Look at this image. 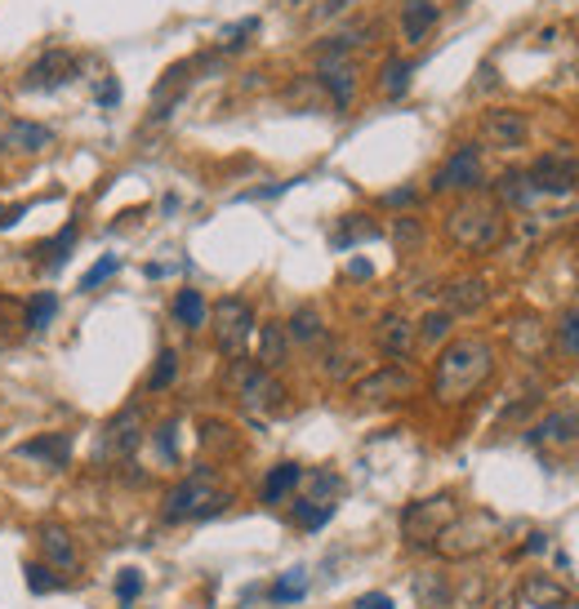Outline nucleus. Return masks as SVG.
I'll list each match as a JSON object with an SVG mask.
<instances>
[{
	"label": "nucleus",
	"instance_id": "obj_19",
	"mask_svg": "<svg viewBox=\"0 0 579 609\" xmlns=\"http://www.w3.org/2000/svg\"><path fill=\"white\" fill-rule=\"evenodd\" d=\"M299 485H303V467H299V462H277L268 477H264V485H259V503L277 507V503H286Z\"/></svg>",
	"mask_w": 579,
	"mask_h": 609
},
{
	"label": "nucleus",
	"instance_id": "obj_6",
	"mask_svg": "<svg viewBox=\"0 0 579 609\" xmlns=\"http://www.w3.org/2000/svg\"><path fill=\"white\" fill-rule=\"evenodd\" d=\"M460 516V503L455 494H432V499H419L402 512V534H406V543L410 548H432L437 543V534Z\"/></svg>",
	"mask_w": 579,
	"mask_h": 609
},
{
	"label": "nucleus",
	"instance_id": "obj_25",
	"mask_svg": "<svg viewBox=\"0 0 579 609\" xmlns=\"http://www.w3.org/2000/svg\"><path fill=\"white\" fill-rule=\"evenodd\" d=\"M522 596L531 600V609H557V605H566V587H557L544 574H531L526 587H522Z\"/></svg>",
	"mask_w": 579,
	"mask_h": 609
},
{
	"label": "nucleus",
	"instance_id": "obj_34",
	"mask_svg": "<svg viewBox=\"0 0 579 609\" xmlns=\"http://www.w3.org/2000/svg\"><path fill=\"white\" fill-rule=\"evenodd\" d=\"M72 245H77V223H68V227H62L49 245H40L36 254H40L45 267H62V262H68V249H72Z\"/></svg>",
	"mask_w": 579,
	"mask_h": 609
},
{
	"label": "nucleus",
	"instance_id": "obj_32",
	"mask_svg": "<svg viewBox=\"0 0 579 609\" xmlns=\"http://www.w3.org/2000/svg\"><path fill=\"white\" fill-rule=\"evenodd\" d=\"M277 605H294V600H303L308 596V570H286L277 583H273V592H268Z\"/></svg>",
	"mask_w": 579,
	"mask_h": 609
},
{
	"label": "nucleus",
	"instance_id": "obj_46",
	"mask_svg": "<svg viewBox=\"0 0 579 609\" xmlns=\"http://www.w3.org/2000/svg\"><path fill=\"white\" fill-rule=\"evenodd\" d=\"M116 98H120V90H116V85H112V81H107V85H103V90H99V103H103V107H112V103H116Z\"/></svg>",
	"mask_w": 579,
	"mask_h": 609
},
{
	"label": "nucleus",
	"instance_id": "obj_35",
	"mask_svg": "<svg viewBox=\"0 0 579 609\" xmlns=\"http://www.w3.org/2000/svg\"><path fill=\"white\" fill-rule=\"evenodd\" d=\"M139 596H143V570H135V565L120 570V574H116V605L130 609Z\"/></svg>",
	"mask_w": 579,
	"mask_h": 609
},
{
	"label": "nucleus",
	"instance_id": "obj_36",
	"mask_svg": "<svg viewBox=\"0 0 579 609\" xmlns=\"http://www.w3.org/2000/svg\"><path fill=\"white\" fill-rule=\"evenodd\" d=\"M557 352L561 356H579V307H570L557 320Z\"/></svg>",
	"mask_w": 579,
	"mask_h": 609
},
{
	"label": "nucleus",
	"instance_id": "obj_24",
	"mask_svg": "<svg viewBox=\"0 0 579 609\" xmlns=\"http://www.w3.org/2000/svg\"><path fill=\"white\" fill-rule=\"evenodd\" d=\"M286 333L294 338V343H303V348H312V343H321V338H326V325H321V316H316V307H299V312L290 316V325H286Z\"/></svg>",
	"mask_w": 579,
	"mask_h": 609
},
{
	"label": "nucleus",
	"instance_id": "obj_8",
	"mask_svg": "<svg viewBox=\"0 0 579 609\" xmlns=\"http://www.w3.org/2000/svg\"><path fill=\"white\" fill-rule=\"evenodd\" d=\"M482 183H486V169H482V152L473 143L455 148L445 156V165L432 174V191H464V196H473V191H482Z\"/></svg>",
	"mask_w": 579,
	"mask_h": 609
},
{
	"label": "nucleus",
	"instance_id": "obj_29",
	"mask_svg": "<svg viewBox=\"0 0 579 609\" xmlns=\"http://www.w3.org/2000/svg\"><path fill=\"white\" fill-rule=\"evenodd\" d=\"M54 316H58V298H54V294H32V298L23 303V329H32V333L45 329Z\"/></svg>",
	"mask_w": 579,
	"mask_h": 609
},
{
	"label": "nucleus",
	"instance_id": "obj_30",
	"mask_svg": "<svg viewBox=\"0 0 579 609\" xmlns=\"http://www.w3.org/2000/svg\"><path fill=\"white\" fill-rule=\"evenodd\" d=\"M339 494H344V477H339V471L321 467V471H312V477H308V499L312 503H335Z\"/></svg>",
	"mask_w": 579,
	"mask_h": 609
},
{
	"label": "nucleus",
	"instance_id": "obj_37",
	"mask_svg": "<svg viewBox=\"0 0 579 609\" xmlns=\"http://www.w3.org/2000/svg\"><path fill=\"white\" fill-rule=\"evenodd\" d=\"M23 578H27V587H32L36 596H49V592H58V587H62L45 561H27V565H23Z\"/></svg>",
	"mask_w": 579,
	"mask_h": 609
},
{
	"label": "nucleus",
	"instance_id": "obj_40",
	"mask_svg": "<svg viewBox=\"0 0 579 609\" xmlns=\"http://www.w3.org/2000/svg\"><path fill=\"white\" fill-rule=\"evenodd\" d=\"M152 445H157L161 462H178V428H174V423H161V428L152 432Z\"/></svg>",
	"mask_w": 579,
	"mask_h": 609
},
{
	"label": "nucleus",
	"instance_id": "obj_1",
	"mask_svg": "<svg viewBox=\"0 0 579 609\" xmlns=\"http://www.w3.org/2000/svg\"><path fill=\"white\" fill-rule=\"evenodd\" d=\"M495 374V343L490 338H455L445 343L437 365H432V400L437 405H464L468 396H477L486 387V378Z\"/></svg>",
	"mask_w": 579,
	"mask_h": 609
},
{
	"label": "nucleus",
	"instance_id": "obj_17",
	"mask_svg": "<svg viewBox=\"0 0 579 609\" xmlns=\"http://www.w3.org/2000/svg\"><path fill=\"white\" fill-rule=\"evenodd\" d=\"M316 85L335 98L339 112H348L352 98H357V72H352V62H344V58H326V62H321V72H316Z\"/></svg>",
	"mask_w": 579,
	"mask_h": 609
},
{
	"label": "nucleus",
	"instance_id": "obj_11",
	"mask_svg": "<svg viewBox=\"0 0 579 609\" xmlns=\"http://www.w3.org/2000/svg\"><path fill=\"white\" fill-rule=\"evenodd\" d=\"M410 391H415V374H410L406 365H383V370L366 374V378L352 387L357 400H402V396H410Z\"/></svg>",
	"mask_w": 579,
	"mask_h": 609
},
{
	"label": "nucleus",
	"instance_id": "obj_38",
	"mask_svg": "<svg viewBox=\"0 0 579 609\" xmlns=\"http://www.w3.org/2000/svg\"><path fill=\"white\" fill-rule=\"evenodd\" d=\"M450 325H455V316H450V312L441 307V312H428V316H424L415 329H419V338H424V343H441V338L450 333Z\"/></svg>",
	"mask_w": 579,
	"mask_h": 609
},
{
	"label": "nucleus",
	"instance_id": "obj_23",
	"mask_svg": "<svg viewBox=\"0 0 579 609\" xmlns=\"http://www.w3.org/2000/svg\"><path fill=\"white\" fill-rule=\"evenodd\" d=\"M170 312H174V320H178L183 329H201V325L210 320V307H206V294H201V290H178Z\"/></svg>",
	"mask_w": 579,
	"mask_h": 609
},
{
	"label": "nucleus",
	"instance_id": "obj_15",
	"mask_svg": "<svg viewBox=\"0 0 579 609\" xmlns=\"http://www.w3.org/2000/svg\"><path fill=\"white\" fill-rule=\"evenodd\" d=\"M374 343H379V352H389L393 361H406L415 352V343H419V329L402 312H389V316L374 325Z\"/></svg>",
	"mask_w": 579,
	"mask_h": 609
},
{
	"label": "nucleus",
	"instance_id": "obj_47",
	"mask_svg": "<svg viewBox=\"0 0 579 609\" xmlns=\"http://www.w3.org/2000/svg\"><path fill=\"white\" fill-rule=\"evenodd\" d=\"M544 548H548V543H544V534H531V538H526V548H522V552H544Z\"/></svg>",
	"mask_w": 579,
	"mask_h": 609
},
{
	"label": "nucleus",
	"instance_id": "obj_45",
	"mask_svg": "<svg viewBox=\"0 0 579 609\" xmlns=\"http://www.w3.org/2000/svg\"><path fill=\"white\" fill-rule=\"evenodd\" d=\"M348 277H357V281H370V277H374V267H370L366 258H357V262L348 267Z\"/></svg>",
	"mask_w": 579,
	"mask_h": 609
},
{
	"label": "nucleus",
	"instance_id": "obj_9",
	"mask_svg": "<svg viewBox=\"0 0 579 609\" xmlns=\"http://www.w3.org/2000/svg\"><path fill=\"white\" fill-rule=\"evenodd\" d=\"M535 196H570L579 187V161H570L566 152H548L526 169Z\"/></svg>",
	"mask_w": 579,
	"mask_h": 609
},
{
	"label": "nucleus",
	"instance_id": "obj_26",
	"mask_svg": "<svg viewBox=\"0 0 579 609\" xmlns=\"http://www.w3.org/2000/svg\"><path fill=\"white\" fill-rule=\"evenodd\" d=\"M286 348H290V333L281 325H264L259 329V365L264 370H277L286 361Z\"/></svg>",
	"mask_w": 579,
	"mask_h": 609
},
{
	"label": "nucleus",
	"instance_id": "obj_4",
	"mask_svg": "<svg viewBox=\"0 0 579 609\" xmlns=\"http://www.w3.org/2000/svg\"><path fill=\"white\" fill-rule=\"evenodd\" d=\"M495 534H499V516L495 512H460L437 534L432 552L445 557V561H468V557H477V552H486L495 543Z\"/></svg>",
	"mask_w": 579,
	"mask_h": 609
},
{
	"label": "nucleus",
	"instance_id": "obj_3",
	"mask_svg": "<svg viewBox=\"0 0 579 609\" xmlns=\"http://www.w3.org/2000/svg\"><path fill=\"white\" fill-rule=\"evenodd\" d=\"M228 507V494L215 490V471L201 467L192 471V477H183L170 494H165V507H161V520L165 525H183V520H210Z\"/></svg>",
	"mask_w": 579,
	"mask_h": 609
},
{
	"label": "nucleus",
	"instance_id": "obj_27",
	"mask_svg": "<svg viewBox=\"0 0 579 609\" xmlns=\"http://www.w3.org/2000/svg\"><path fill=\"white\" fill-rule=\"evenodd\" d=\"M379 90L389 94V98H402V94L410 90V62H406V58H389V62H383Z\"/></svg>",
	"mask_w": 579,
	"mask_h": 609
},
{
	"label": "nucleus",
	"instance_id": "obj_28",
	"mask_svg": "<svg viewBox=\"0 0 579 609\" xmlns=\"http://www.w3.org/2000/svg\"><path fill=\"white\" fill-rule=\"evenodd\" d=\"M357 241H379V223H366V214H348L335 232V249H352Z\"/></svg>",
	"mask_w": 579,
	"mask_h": 609
},
{
	"label": "nucleus",
	"instance_id": "obj_10",
	"mask_svg": "<svg viewBox=\"0 0 579 609\" xmlns=\"http://www.w3.org/2000/svg\"><path fill=\"white\" fill-rule=\"evenodd\" d=\"M81 72V62L68 49H45L23 77V90H62L72 77Z\"/></svg>",
	"mask_w": 579,
	"mask_h": 609
},
{
	"label": "nucleus",
	"instance_id": "obj_39",
	"mask_svg": "<svg viewBox=\"0 0 579 609\" xmlns=\"http://www.w3.org/2000/svg\"><path fill=\"white\" fill-rule=\"evenodd\" d=\"M116 267H120V258H116V254H103V258L90 267V272L81 277V294H90V290H99L107 277H116Z\"/></svg>",
	"mask_w": 579,
	"mask_h": 609
},
{
	"label": "nucleus",
	"instance_id": "obj_33",
	"mask_svg": "<svg viewBox=\"0 0 579 609\" xmlns=\"http://www.w3.org/2000/svg\"><path fill=\"white\" fill-rule=\"evenodd\" d=\"M174 378H178V352H170V348H165V352L157 356V365H152V374H148V383H143V387L157 396V391H170V387H174Z\"/></svg>",
	"mask_w": 579,
	"mask_h": 609
},
{
	"label": "nucleus",
	"instance_id": "obj_18",
	"mask_svg": "<svg viewBox=\"0 0 579 609\" xmlns=\"http://www.w3.org/2000/svg\"><path fill=\"white\" fill-rule=\"evenodd\" d=\"M54 143V129L49 125H36V120H14L5 133H0V152H23V156H36Z\"/></svg>",
	"mask_w": 579,
	"mask_h": 609
},
{
	"label": "nucleus",
	"instance_id": "obj_31",
	"mask_svg": "<svg viewBox=\"0 0 579 609\" xmlns=\"http://www.w3.org/2000/svg\"><path fill=\"white\" fill-rule=\"evenodd\" d=\"M335 512H339V503H312V499H299V503H294V525H299V529H321V525H331Z\"/></svg>",
	"mask_w": 579,
	"mask_h": 609
},
{
	"label": "nucleus",
	"instance_id": "obj_20",
	"mask_svg": "<svg viewBox=\"0 0 579 609\" xmlns=\"http://www.w3.org/2000/svg\"><path fill=\"white\" fill-rule=\"evenodd\" d=\"M579 436V414L575 410H557V414H548L544 423H535L531 432H526V445H548V441H575Z\"/></svg>",
	"mask_w": 579,
	"mask_h": 609
},
{
	"label": "nucleus",
	"instance_id": "obj_7",
	"mask_svg": "<svg viewBox=\"0 0 579 609\" xmlns=\"http://www.w3.org/2000/svg\"><path fill=\"white\" fill-rule=\"evenodd\" d=\"M210 329H215V348L228 361H241L250 348V333H254V307L245 298H219L210 312Z\"/></svg>",
	"mask_w": 579,
	"mask_h": 609
},
{
	"label": "nucleus",
	"instance_id": "obj_44",
	"mask_svg": "<svg viewBox=\"0 0 579 609\" xmlns=\"http://www.w3.org/2000/svg\"><path fill=\"white\" fill-rule=\"evenodd\" d=\"M27 214V206H14V210H0V232H5V227H14L19 219Z\"/></svg>",
	"mask_w": 579,
	"mask_h": 609
},
{
	"label": "nucleus",
	"instance_id": "obj_13",
	"mask_svg": "<svg viewBox=\"0 0 579 609\" xmlns=\"http://www.w3.org/2000/svg\"><path fill=\"white\" fill-rule=\"evenodd\" d=\"M139 405H130V410H120L107 428H103V441H99V458H125V454H135L139 445Z\"/></svg>",
	"mask_w": 579,
	"mask_h": 609
},
{
	"label": "nucleus",
	"instance_id": "obj_12",
	"mask_svg": "<svg viewBox=\"0 0 579 609\" xmlns=\"http://www.w3.org/2000/svg\"><path fill=\"white\" fill-rule=\"evenodd\" d=\"M36 543H40V561H45L49 570H62V574H77V570H81L77 538H72L68 529H62V525L45 520V525L36 529Z\"/></svg>",
	"mask_w": 579,
	"mask_h": 609
},
{
	"label": "nucleus",
	"instance_id": "obj_14",
	"mask_svg": "<svg viewBox=\"0 0 579 609\" xmlns=\"http://www.w3.org/2000/svg\"><path fill=\"white\" fill-rule=\"evenodd\" d=\"M14 454L27 458V462H40V467H49V471H62V467L72 462V436H68V432H40V436L23 441Z\"/></svg>",
	"mask_w": 579,
	"mask_h": 609
},
{
	"label": "nucleus",
	"instance_id": "obj_16",
	"mask_svg": "<svg viewBox=\"0 0 579 609\" xmlns=\"http://www.w3.org/2000/svg\"><path fill=\"white\" fill-rule=\"evenodd\" d=\"M482 133H486V143H490V148H499V152H518V148L526 143L531 125H526L522 112H490L486 125H482Z\"/></svg>",
	"mask_w": 579,
	"mask_h": 609
},
{
	"label": "nucleus",
	"instance_id": "obj_42",
	"mask_svg": "<svg viewBox=\"0 0 579 609\" xmlns=\"http://www.w3.org/2000/svg\"><path fill=\"white\" fill-rule=\"evenodd\" d=\"M393 232H397V245H419V236H424L415 219H397V227H393Z\"/></svg>",
	"mask_w": 579,
	"mask_h": 609
},
{
	"label": "nucleus",
	"instance_id": "obj_5",
	"mask_svg": "<svg viewBox=\"0 0 579 609\" xmlns=\"http://www.w3.org/2000/svg\"><path fill=\"white\" fill-rule=\"evenodd\" d=\"M228 387L232 396L245 405V410H281L286 405V387L277 383L273 370H264L259 361H232V374H228Z\"/></svg>",
	"mask_w": 579,
	"mask_h": 609
},
{
	"label": "nucleus",
	"instance_id": "obj_2",
	"mask_svg": "<svg viewBox=\"0 0 579 609\" xmlns=\"http://www.w3.org/2000/svg\"><path fill=\"white\" fill-rule=\"evenodd\" d=\"M503 232H508L503 206H499L495 196H482V191L464 196L460 206L445 214V236H450V245H460L464 254H490V249H499Z\"/></svg>",
	"mask_w": 579,
	"mask_h": 609
},
{
	"label": "nucleus",
	"instance_id": "obj_41",
	"mask_svg": "<svg viewBox=\"0 0 579 609\" xmlns=\"http://www.w3.org/2000/svg\"><path fill=\"white\" fill-rule=\"evenodd\" d=\"M352 609H397V605H393L389 592H366V596L352 600Z\"/></svg>",
	"mask_w": 579,
	"mask_h": 609
},
{
	"label": "nucleus",
	"instance_id": "obj_43",
	"mask_svg": "<svg viewBox=\"0 0 579 609\" xmlns=\"http://www.w3.org/2000/svg\"><path fill=\"white\" fill-rule=\"evenodd\" d=\"M415 187H397V191H389V196H383V206H389V210H402V206H415Z\"/></svg>",
	"mask_w": 579,
	"mask_h": 609
},
{
	"label": "nucleus",
	"instance_id": "obj_22",
	"mask_svg": "<svg viewBox=\"0 0 579 609\" xmlns=\"http://www.w3.org/2000/svg\"><path fill=\"white\" fill-rule=\"evenodd\" d=\"M486 298H490L486 281H455V285L445 290V312H450V316H464V312L486 307Z\"/></svg>",
	"mask_w": 579,
	"mask_h": 609
},
{
	"label": "nucleus",
	"instance_id": "obj_21",
	"mask_svg": "<svg viewBox=\"0 0 579 609\" xmlns=\"http://www.w3.org/2000/svg\"><path fill=\"white\" fill-rule=\"evenodd\" d=\"M437 19H441V10L432 5V0H406V5H402V36L410 45H419L437 27Z\"/></svg>",
	"mask_w": 579,
	"mask_h": 609
}]
</instances>
